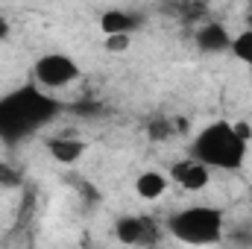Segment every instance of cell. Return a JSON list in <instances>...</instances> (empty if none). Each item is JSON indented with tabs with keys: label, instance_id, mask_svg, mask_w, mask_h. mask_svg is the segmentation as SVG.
Masks as SVG:
<instances>
[{
	"label": "cell",
	"instance_id": "8992f818",
	"mask_svg": "<svg viewBox=\"0 0 252 249\" xmlns=\"http://www.w3.org/2000/svg\"><path fill=\"white\" fill-rule=\"evenodd\" d=\"M196 47H199L202 53H226V50L232 47V32H229L223 24L208 21V24H202V27L196 30Z\"/></svg>",
	"mask_w": 252,
	"mask_h": 249
},
{
	"label": "cell",
	"instance_id": "9a60e30c",
	"mask_svg": "<svg viewBox=\"0 0 252 249\" xmlns=\"http://www.w3.org/2000/svg\"><path fill=\"white\" fill-rule=\"evenodd\" d=\"M247 24H250L247 30H252V9H250V15H247Z\"/></svg>",
	"mask_w": 252,
	"mask_h": 249
},
{
	"label": "cell",
	"instance_id": "30bf717a",
	"mask_svg": "<svg viewBox=\"0 0 252 249\" xmlns=\"http://www.w3.org/2000/svg\"><path fill=\"white\" fill-rule=\"evenodd\" d=\"M47 150H50V156H53L56 161L73 164V161H79V156L85 153V144L76 141V138H56V141L47 144Z\"/></svg>",
	"mask_w": 252,
	"mask_h": 249
},
{
	"label": "cell",
	"instance_id": "7c38bea8",
	"mask_svg": "<svg viewBox=\"0 0 252 249\" xmlns=\"http://www.w3.org/2000/svg\"><path fill=\"white\" fill-rule=\"evenodd\" d=\"M103 44H106L109 53H126L129 44H132V35H106Z\"/></svg>",
	"mask_w": 252,
	"mask_h": 249
},
{
	"label": "cell",
	"instance_id": "277c9868",
	"mask_svg": "<svg viewBox=\"0 0 252 249\" xmlns=\"http://www.w3.org/2000/svg\"><path fill=\"white\" fill-rule=\"evenodd\" d=\"M32 79L41 91H64L79 79V64L67 53H44L32 64Z\"/></svg>",
	"mask_w": 252,
	"mask_h": 249
},
{
	"label": "cell",
	"instance_id": "4fadbf2b",
	"mask_svg": "<svg viewBox=\"0 0 252 249\" xmlns=\"http://www.w3.org/2000/svg\"><path fill=\"white\" fill-rule=\"evenodd\" d=\"M18 182H21V176H18V173H15V170H12L9 164H3V161H0V185L15 187Z\"/></svg>",
	"mask_w": 252,
	"mask_h": 249
},
{
	"label": "cell",
	"instance_id": "9c48e42d",
	"mask_svg": "<svg viewBox=\"0 0 252 249\" xmlns=\"http://www.w3.org/2000/svg\"><path fill=\"white\" fill-rule=\"evenodd\" d=\"M153 232V226L147 223V220H141V217H121L118 223H115V235H118V241L121 244H141L147 235Z\"/></svg>",
	"mask_w": 252,
	"mask_h": 249
},
{
	"label": "cell",
	"instance_id": "3957f363",
	"mask_svg": "<svg viewBox=\"0 0 252 249\" xmlns=\"http://www.w3.org/2000/svg\"><path fill=\"white\" fill-rule=\"evenodd\" d=\"M167 232L188 247H211L223 238V211L214 205H188L167 220Z\"/></svg>",
	"mask_w": 252,
	"mask_h": 249
},
{
	"label": "cell",
	"instance_id": "6da1fadb",
	"mask_svg": "<svg viewBox=\"0 0 252 249\" xmlns=\"http://www.w3.org/2000/svg\"><path fill=\"white\" fill-rule=\"evenodd\" d=\"M62 103L38 85H21L0 97V141L21 144L56 121Z\"/></svg>",
	"mask_w": 252,
	"mask_h": 249
},
{
	"label": "cell",
	"instance_id": "8fae6325",
	"mask_svg": "<svg viewBox=\"0 0 252 249\" xmlns=\"http://www.w3.org/2000/svg\"><path fill=\"white\" fill-rule=\"evenodd\" d=\"M232 56L238 59V62L244 64H252V30H244V32H238V35H232Z\"/></svg>",
	"mask_w": 252,
	"mask_h": 249
},
{
	"label": "cell",
	"instance_id": "5b68a950",
	"mask_svg": "<svg viewBox=\"0 0 252 249\" xmlns=\"http://www.w3.org/2000/svg\"><path fill=\"white\" fill-rule=\"evenodd\" d=\"M173 182L179 187H185L190 193H196V190H202V187L211 182V170L205 167V164H199L196 158H182V161H176L173 164Z\"/></svg>",
	"mask_w": 252,
	"mask_h": 249
},
{
	"label": "cell",
	"instance_id": "52a82bcc",
	"mask_svg": "<svg viewBox=\"0 0 252 249\" xmlns=\"http://www.w3.org/2000/svg\"><path fill=\"white\" fill-rule=\"evenodd\" d=\"M138 27H141V15L126 12V9H106L100 15L103 35H132Z\"/></svg>",
	"mask_w": 252,
	"mask_h": 249
},
{
	"label": "cell",
	"instance_id": "5bb4252c",
	"mask_svg": "<svg viewBox=\"0 0 252 249\" xmlns=\"http://www.w3.org/2000/svg\"><path fill=\"white\" fill-rule=\"evenodd\" d=\"M6 38H9V21L0 15V41H6Z\"/></svg>",
	"mask_w": 252,
	"mask_h": 249
},
{
	"label": "cell",
	"instance_id": "7a4b0ae2",
	"mask_svg": "<svg viewBox=\"0 0 252 249\" xmlns=\"http://www.w3.org/2000/svg\"><path fill=\"white\" fill-rule=\"evenodd\" d=\"M252 129L247 124L211 121L190 141V158L205 164L208 170H238L247 158Z\"/></svg>",
	"mask_w": 252,
	"mask_h": 249
},
{
	"label": "cell",
	"instance_id": "ba28073f",
	"mask_svg": "<svg viewBox=\"0 0 252 249\" xmlns=\"http://www.w3.org/2000/svg\"><path fill=\"white\" fill-rule=\"evenodd\" d=\"M135 193L147 202H156L167 193V176H161L158 170H147L135 179Z\"/></svg>",
	"mask_w": 252,
	"mask_h": 249
}]
</instances>
